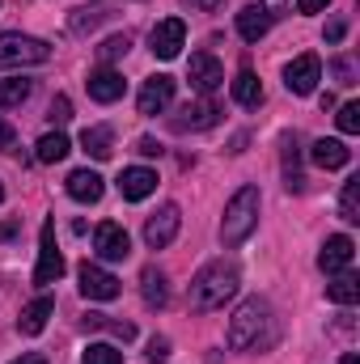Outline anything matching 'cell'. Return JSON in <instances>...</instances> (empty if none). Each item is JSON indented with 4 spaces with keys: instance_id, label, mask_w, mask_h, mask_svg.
Wrapping results in <instances>:
<instances>
[{
    "instance_id": "cell-1",
    "label": "cell",
    "mask_w": 360,
    "mask_h": 364,
    "mask_svg": "<svg viewBox=\"0 0 360 364\" xmlns=\"http://www.w3.org/2000/svg\"><path fill=\"white\" fill-rule=\"evenodd\" d=\"M275 335V318H271V305L263 296H250L238 305V314L229 318V348L233 352H246V348H263Z\"/></svg>"
},
{
    "instance_id": "cell-2",
    "label": "cell",
    "mask_w": 360,
    "mask_h": 364,
    "mask_svg": "<svg viewBox=\"0 0 360 364\" xmlns=\"http://www.w3.org/2000/svg\"><path fill=\"white\" fill-rule=\"evenodd\" d=\"M238 284H242V275L233 263H225V259H216V263H208V267H199V275L191 279V309H199V314H208V309H221L233 292H238Z\"/></svg>"
},
{
    "instance_id": "cell-3",
    "label": "cell",
    "mask_w": 360,
    "mask_h": 364,
    "mask_svg": "<svg viewBox=\"0 0 360 364\" xmlns=\"http://www.w3.org/2000/svg\"><path fill=\"white\" fill-rule=\"evenodd\" d=\"M259 186H242L229 203H225V220H221V242L225 246H242L255 225H259Z\"/></svg>"
},
{
    "instance_id": "cell-4",
    "label": "cell",
    "mask_w": 360,
    "mask_h": 364,
    "mask_svg": "<svg viewBox=\"0 0 360 364\" xmlns=\"http://www.w3.org/2000/svg\"><path fill=\"white\" fill-rule=\"evenodd\" d=\"M51 47L34 34H0V68H26V64H47Z\"/></svg>"
},
{
    "instance_id": "cell-5",
    "label": "cell",
    "mask_w": 360,
    "mask_h": 364,
    "mask_svg": "<svg viewBox=\"0 0 360 364\" xmlns=\"http://www.w3.org/2000/svg\"><path fill=\"white\" fill-rule=\"evenodd\" d=\"M64 275V255L55 246V220L43 225V246H38V267H34V284L47 288V284H60Z\"/></svg>"
},
{
    "instance_id": "cell-6",
    "label": "cell",
    "mask_w": 360,
    "mask_h": 364,
    "mask_svg": "<svg viewBox=\"0 0 360 364\" xmlns=\"http://www.w3.org/2000/svg\"><path fill=\"white\" fill-rule=\"evenodd\" d=\"M179 225H182L179 203H162V208L144 220V242H149L153 250H166V246L179 237Z\"/></svg>"
},
{
    "instance_id": "cell-7",
    "label": "cell",
    "mask_w": 360,
    "mask_h": 364,
    "mask_svg": "<svg viewBox=\"0 0 360 364\" xmlns=\"http://www.w3.org/2000/svg\"><path fill=\"white\" fill-rule=\"evenodd\" d=\"M93 250H97V259H106V263H123V259L132 255V237H127L123 225L106 220V225L93 229Z\"/></svg>"
},
{
    "instance_id": "cell-8",
    "label": "cell",
    "mask_w": 360,
    "mask_h": 364,
    "mask_svg": "<svg viewBox=\"0 0 360 364\" xmlns=\"http://www.w3.org/2000/svg\"><path fill=\"white\" fill-rule=\"evenodd\" d=\"M318 81H322V60L318 55H297L284 68V85H288V93H297V97H309V93L318 90Z\"/></svg>"
},
{
    "instance_id": "cell-9",
    "label": "cell",
    "mask_w": 360,
    "mask_h": 364,
    "mask_svg": "<svg viewBox=\"0 0 360 364\" xmlns=\"http://www.w3.org/2000/svg\"><path fill=\"white\" fill-rule=\"evenodd\" d=\"M216 119H221V106L199 97V102H186L179 114H170V127L174 132H208V127H216Z\"/></svg>"
},
{
    "instance_id": "cell-10",
    "label": "cell",
    "mask_w": 360,
    "mask_h": 364,
    "mask_svg": "<svg viewBox=\"0 0 360 364\" xmlns=\"http://www.w3.org/2000/svg\"><path fill=\"white\" fill-rule=\"evenodd\" d=\"M149 43H153V55H157V60H174L182 51V43H186V21H182V17L157 21L153 34H149Z\"/></svg>"
},
{
    "instance_id": "cell-11",
    "label": "cell",
    "mask_w": 360,
    "mask_h": 364,
    "mask_svg": "<svg viewBox=\"0 0 360 364\" xmlns=\"http://www.w3.org/2000/svg\"><path fill=\"white\" fill-rule=\"evenodd\" d=\"M186 77H191V85L203 93V97L225 85V68H221V60H216V55H208V51H195V55H191Z\"/></svg>"
},
{
    "instance_id": "cell-12",
    "label": "cell",
    "mask_w": 360,
    "mask_h": 364,
    "mask_svg": "<svg viewBox=\"0 0 360 364\" xmlns=\"http://www.w3.org/2000/svg\"><path fill=\"white\" fill-rule=\"evenodd\" d=\"M352 259H356V242L348 237V233H335V237H327L322 242V255H318V267L327 275H339L352 267Z\"/></svg>"
},
{
    "instance_id": "cell-13",
    "label": "cell",
    "mask_w": 360,
    "mask_h": 364,
    "mask_svg": "<svg viewBox=\"0 0 360 364\" xmlns=\"http://www.w3.org/2000/svg\"><path fill=\"white\" fill-rule=\"evenodd\" d=\"M90 97L93 102H102V106H110V102H119L123 93H127V81H123V73H115L110 64H97L90 73Z\"/></svg>"
},
{
    "instance_id": "cell-14",
    "label": "cell",
    "mask_w": 360,
    "mask_h": 364,
    "mask_svg": "<svg viewBox=\"0 0 360 364\" xmlns=\"http://www.w3.org/2000/svg\"><path fill=\"white\" fill-rule=\"evenodd\" d=\"M170 102H174V77H166V73L149 77V81H144V90H140V97H136L140 114H162Z\"/></svg>"
},
{
    "instance_id": "cell-15",
    "label": "cell",
    "mask_w": 360,
    "mask_h": 364,
    "mask_svg": "<svg viewBox=\"0 0 360 364\" xmlns=\"http://www.w3.org/2000/svg\"><path fill=\"white\" fill-rule=\"evenodd\" d=\"M81 292L90 301H115L119 296V279L106 272V267H97V263H85L81 267Z\"/></svg>"
},
{
    "instance_id": "cell-16",
    "label": "cell",
    "mask_w": 360,
    "mask_h": 364,
    "mask_svg": "<svg viewBox=\"0 0 360 364\" xmlns=\"http://www.w3.org/2000/svg\"><path fill=\"white\" fill-rule=\"evenodd\" d=\"M153 191H157V174L144 170V166H132V170L119 174V195H123L127 203H140V199H149Z\"/></svg>"
},
{
    "instance_id": "cell-17",
    "label": "cell",
    "mask_w": 360,
    "mask_h": 364,
    "mask_svg": "<svg viewBox=\"0 0 360 364\" xmlns=\"http://www.w3.org/2000/svg\"><path fill=\"white\" fill-rule=\"evenodd\" d=\"M271 21H275V13H271L268 4H246V9L238 13V34H242L246 43H259L271 30Z\"/></svg>"
},
{
    "instance_id": "cell-18",
    "label": "cell",
    "mask_w": 360,
    "mask_h": 364,
    "mask_svg": "<svg viewBox=\"0 0 360 364\" xmlns=\"http://www.w3.org/2000/svg\"><path fill=\"white\" fill-rule=\"evenodd\" d=\"M309 157H314L318 170H344V166L352 161V149H348L344 140H314Z\"/></svg>"
},
{
    "instance_id": "cell-19",
    "label": "cell",
    "mask_w": 360,
    "mask_h": 364,
    "mask_svg": "<svg viewBox=\"0 0 360 364\" xmlns=\"http://www.w3.org/2000/svg\"><path fill=\"white\" fill-rule=\"evenodd\" d=\"M51 314H55V301H51V296H38V301H30V305L21 309L17 331H21V335H43L47 322H51Z\"/></svg>"
},
{
    "instance_id": "cell-20",
    "label": "cell",
    "mask_w": 360,
    "mask_h": 364,
    "mask_svg": "<svg viewBox=\"0 0 360 364\" xmlns=\"http://www.w3.org/2000/svg\"><path fill=\"white\" fill-rule=\"evenodd\" d=\"M102 191H106V182H102L97 170H73V174H68V195H73L77 203H97Z\"/></svg>"
},
{
    "instance_id": "cell-21",
    "label": "cell",
    "mask_w": 360,
    "mask_h": 364,
    "mask_svg": "<svg viewBox=\"0 0 360 364\" xmlns=\"http://www.w3.org/2000/svg\"><path fill=\"white\" fill-rule=\"evenodd\" d=\"M140 292H144V305L162 309V305L170 301V284H166V272H162V267H144V272H140Z\"/></svg>"
},
{
    "instance_id": "cell-22",
    "label": "cell",
    "mask_w": 360,
    "mask_h": 364,
    "mask_svg": "<svg viewBox=\"0 0 360 364\" xmlns=\"http://www.w3.org/2000/svg\"><path fill=\"white\" fill-rule=\"evenodd\" d=\"M73 153V144H68V136L64 132H47L38 144H34V157L43 161V166H55V161H64Z\"/></svg>"
},
{
    "instance_id": "cell-23",
    "label": "cell",
    "mask_w": 360,
    "mask_h": 364,
    "mask_svg": "<svg viewBox=\"0 0 360 364\" xmlns=\"http://www.w3.org/2000/svg\"><path fill=\"white\" fill-rule=\"evenodd\" d=\"M233 102H238V106H250V110L263 102V85H259V77H255L250 68H242V73L233 77Z\"/></svg>"
},
{
    "instance_id": "cell-24",
    "label": "cell",
    "mask_w": 360,
    "mask_h": 364,
    "mask_svg": "<svg viewBox=\"0 0 360 364\" xmlns=\"http://www.w3.org/2000/svg\"><path fill=\"white\" fill-rule=\"evenodd\" d=\"M81 149L90 153L93 161H106V157L115 153V136H110V127H85V132H81Z\"/></svg>"
},
{
    "instance_id": "cell-25",
    "label": "cell",
    "mask_w": 360,
    "mask_h": 364,
    "mask_svg": "<svg viewBox=\"0 0 360 364\" xmlns=\"http://www.w3.org/2000/svg\"><path fill=\"white\" fill-rule=\"evenodd\" d=\"M327 296H331L335 305H356L360 301V279L352 272H339L331 284H327Z\"/></svg>"
},
{
    "instance_id": "cell-26",
    "label": "cell",
    "mask_w": 360,
    "mask_h": 364,
    "mask_svg": "<svg viewBox=\"0 0 360 364\" xmlns=\"http://www.w3.org/2000/svg\"><path fill=\"white\" fill-rule=\"evenodd\" d=\"M30 93H34V81H26V77H9V81H0V110L21 106Z\"/></svg>"
},
{
    "instance_id": "cell-27",
    "label": "cell",
    "mask_w": 360,
    "mask_h": 364,
    "mask_svg": "<svg viewBox=\"0 0 360 364\" xmlns=\"http://www.w3.org/2000/svg\"><path fill=\"white\" fill-rule=\"evenodd\" d=\"M85 331H110V335L123 339V343L136 339V326H132V322H110L106 314H85Z\"/></svg>"
},
{
    "instance_id": "cell-28",
    "label": "cell",
    "mask_w": 360,
    "mask_h": 364,
    "mask_svg": "<svg viewBox=\"0 0 360 364\" xmlns=\"http://www.w3.org/2000/svg\"><path fill=\"white\" fill-rule=\"evenodd\" d=\"M102 17H110V4H106V0H102V4H90V9H77V13L68 17V26H73L77 34H85V30H93Z\"/></svg>"
},
{
    "instance_id": "cell-29",
    "label": "cell",
    "mask_w": 360,
    "mask_h": 364,
    "mask_svg": "<svg viewBox=\"0 0 360 364\" xmlns=\"http://www.w3.org/2000/svg\"><path fill=\"white\" fill-rule=\"evenodd\" d=\"M339 216H344L348 225H356V220H360V178L344 182V195H339Z\"/></svg>"
},
{
    "instance_id": "cell-30",
    "label": "cell",
    "mask_w": 360,
    "mask_h": 364,
    "mask_svg": "<svg viewBox=\"0 0 360 364\" xmlns=\"http://www.w3.org/2000/svg\"><path fill=\"white\" fill-rule=\"evenodd\" d=\"M81 364H123V352H119L115 343H90L85 356H81Z\"/></svg>"
},
{
    "instance_id": "cell-31",
    "label": "cell",
    "mask_w": 360,
    "mask_h": 364,
    "mask_svg": "<svg viewBox=\"0 0 360 364\" xmlns=\"http://www.w3.org/2000/svg\"><path fill=\"white\" fill-rule=\"evenodd\" d=\"M335 123H339V132H344V136H356V132H360V102H344V106H339V114H335Z\"/></svg>"
},
{
    "instance_id": "cell-32",
    "label": "cell",
    "mask_w": 360,
    "mask_h": 364,
    "mask_svg": "<svg viewBox=\"0 0 360 364\" xmlns=\"http://www.w3.org/2000/svg\"><path fill=\"white\" fill-rule=\"evenodd\" d=\"M127 47H132V38H127V34H115V38H106V43L97 47V60H102V64H110V60L127 55Z\"/></svg>"
},
{
    "instance_id": "cell-33",
    "label": "cell",
    "mask_w": 360,
    "mask_h": 364,
    "mask_svg": "<svg viewBox=\"0 0 360 364\" xmlns=\"http://www.w3.org/2000/svg\"><path fill=\"white\" fill-rule=\"evenodd\" d=\"M47 119H51V123H68V119H73V102H68V97L60 93V97L51 102V110H47Z\"/></svg>"
},
{
    "instance_id": "cell-34",
    "label": "cell",
    "mask_w": 360,
    "mask_h": 364,
    "mask_svg": "<svg viewBox=\"0 0 360 364\" xmlns=\"http://www.w3.org/2000/svg\"><path fill=\"white\" fill-rule=\"evenodd\" d=\"M149 360L157 364V360H166L170 356V339H149V352H144Z\"/></svg>"
},
{
    "instance_id": "cell-35",
    "label": "cell",
    "mask_w": 360,
    "mask_h": 364,
    "mask_svg": "<svg viewBox=\"0 0 360 364\" xmlns=\"http://www.w3.org/2000/svg\"><path fill=\"white\" fill-rule=\"evenodd\" d=\"M344 34H348V21H344V17H335V21L327 26V43H339Z\"/></svg>"
},
{
    "instance_id": "cell-36",
    "label": "cell",
    "mask_w": 360,
    "mask_h": 364,
    "mask_svg": "<svg viewBox=\"0 0 360 364\" xmlns=\"http://www.w3.org/2000/svg\"><path fill=\"white\" fill-rule=\"evenodd\" d=\"M136 153H144V157H162V144H157L153 136H144V140H136Z\"/></svg>"
},
{
    "instance_id": "cell-37",
    "label": "cell",
    "mask_w": 360,
    "mask_h": 364,
    "mask_svg": "<svg viewBox=\"0 0 360 364\" xmlns=\"http://www.w3.org/2000/svg\"><path fill=\"white\" fill-rule=\"evenodd\" d=\"M13 144H17V132H13V127H9V123L0 119V153H9Z\"/></svg>"
},
{
    "instance_id": "cell-38",
    "label": "cell",
    "mask_w": 360,
    "mask_h": 364,
    "mask_svg": "<svg viewBox=\"0 0 360 364\" xmlns=\"http://www.w3.org/2000/svg\"><path fill=\"white\" fill-rule=\"evenodd\" d=\"M331 9V0H297V13H322Z\"/></svg>"
},
{
    "instance_id": "cell-39",
    "label": "cell",
    "mask_w": 360,
    "mask_h": 364,
    "mask_svg": "<svg viewBox=\"0 0 360 364\" xmlns=\"http://www.w3.org/2000/svg\"><path fill=\"white\" fill-rule=\"evenodd\" d=\"M182 4H191V9H199V13H212V9H221V0H182Z\"/></svg>"
},
{
    "instance_id": "cell-40",
    "label": "cell",
    "mask_w": 360,
    "mask_h": 364,
    "mask_svg": "<svg viewBox=\"0 0 360 364\" xmlns=\"http://www.w3.org/2000/svg\"><path fill=\"white\" fill-rule=\"evenodd\" d=\"M13 364H47V356H34V352H30V356H17Z\"/></svg>"
},
{
    "instance_id": "cell-41",
    "label": "cell",
    "mask_w": 360,
    "mask_h": 364,
    "mask_svg": "<svg viewBox=\"0 0 360 364\" xmlns=\"http://www.w3.org/2000/svg\"><path fill=\"white\" fill-rule=\"evenodd\" d=\"M13 233H17V225H13V220H4V225H0V237H13Z\"/></svg>"
},
{
    "instance_id": "cell-42",
    "label": "cell",
    "mask_w": 360,
    "mask_h": 364,
    "mask_svg": "<svg viewBox=\"0 0 360 364\" xmlns=\"http://www.w3.org/2000/svg\"><path fill=\"white\" fill-rule=\"evenodd\" d=\"M344 364H360V356H356V352H348V356H344Z\"/></svg>"
},
{
    "instance_id": "cell-43",
    "label": "cell",
    "mask_w": 360,
    "mask_h": 364,
    "mask_svg": "<svg viewBox=\"0 0 360 364\" xmlns=\"http://www.w3.org/2000/svg\"><path fill=\"white\" fill-rule=\"evenodd\" d=\"M0 199H4V182H0Z\"/></svg>"
}]
</instances>
